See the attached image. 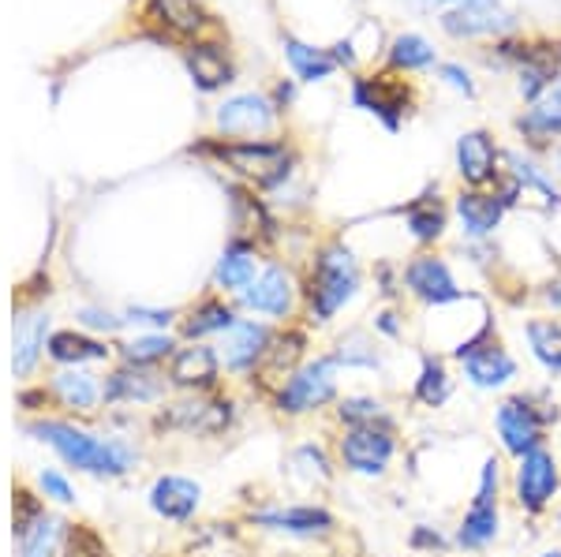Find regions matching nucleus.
<instances>
[{
	"mask_svg": "<svg viewBox=\"0 0 561 557\" xmlns=\"http://www.w3.org/2000/svg\"><path fill=\"white\" fill-rule=\"evenodd\" d=\"M23 434H31L34 442L53 449L65 468H76L79 475H90V479L102 483L128 479L142 464V449L128 434H98V430L65 416L23 419Z\"/></svg>",
	"mask_w": 561,
	"mask_h": 557,
	"instance_id": "nucleus-1",
	"label": "nucleus"
},
{
	"mask_svg": "<svg viewBox=\"0 0 561 557\" xmlns=\"http://www.w3.org/2000/svg\"><path fill=\"white\" fill-rule=\"evenodd\" d=\"M364 281V266L345 240L319 244L304 274V322L311 329H330L359 300Z\"/></svg>",
	"mask_w": 561,
	"mask_h": 557,
	"instance_id": "nucleus-2",
	"label": "nucleus"
},
{
	"mask_svg": "<svg viewBox=\"0 0 561 557\" xmlns=\"http://www.w3.org/2000/svg\"><path fill=\"white\" fill-rule=\"evenodd\" d=\"M491 430L497 453L513 464L542 445H554V430H561V401L550 385L513 390L494 401Z\"/></svg>",
	"mask_w": 561,
	"mask_h": 557,
	"instance_id": "nucleus-3",
	"label": "nucleus"
},
{
	"mask_svg": "<svg viewBox=\"0 0 561 557\" xmlns=\"http://www.w3.org/2000/svg\"><path fill=\"white\" fill-rule=\"evenodd\" d=\"M505 501H510V464L502 453H486L476 468L472 498L454 524L457 554H491L505 535Z\"/></svg>",
	"mask_w": 561,
	"mask_h": 557,
	"instance_id": "nucleus-4",
	"label": "nucleus"
},
{
	"mask_svg": "<svg viewBox=\"0 0 561 557\" xmlns=\"http://www.w3.org/2000/svg\"><path fill=\"white\" fill-rule=\"evenodd\" d=\"M341 393H345V374L322 348L304 367H296L288 379H280L262 401L280 423H307V419L330 416Z\"/></svg>",
	"mask_w": 561,
	"mask_h": 557,
	"instance_id": "nucleus-5",
	"label": "nucleus"
},
{
	"mask_svg": "<svg viewBox=\"0 0 561 557\" xmlns=\"http://www.w3.org/2000/svg\"><path fill=\"white\" fill-rule=\"evenodd\" d=\"M243 524L251 532L285 538V543L300 546H330L341 538V517L333 506H325L319 498H300V501H259L243 513Z\"/></svg>",
	"mask_w": 561,
	"mask_h": 557,
	"instance_id": "nucleus-6",
	"label": "nucleus"
},
{
	"mask_svg": "<svg viewBox=\"0 0 561 557\" xmlns=\"http://www.w3.org/2000/svg\"><path fill=\"white\" fill-rule=\"evenodd\" d=\"M446 356L454 359L460 382L483 397H505L520 382V359L497 334V318H486V326L476 337L460 340Z\"/></svg>",
	"mask_w": 561,
	"mask_h": 557,
	"instance_id": "nucleus-7",
	"label": "nucleus"
},
{
	"mask_svg": "<svg viewBox=\"0 0 561 557\" xmlns=\"http://www.w3.org/2000/svg\"><path fill=\"white\" fill-rule=\"evenodd\" d=\"M240 419V401L232 393H173L150 416L153 434H180L198 442H217Z\"/></svg>",
	"mask_w": 561,
	"mask_h": 557,
	"instance_id": "nucleus-8",
	"label": "nucleus"
},
{
	"mask_svg": "<svg viewBox=\"0 0 561 557\" xmlns=\"http://www.w3.org/2000/svg\"><path fill=\"white\" fill-rule=\"evenodd\" d=\"M333 456L337 468L348 479L359 483H386L397 472V461L404 453L401 427H352L333 430Z\"/></svg>",
	"mask_w": 561,
	"mask_h": 557,
	"instance_id": "nucleus-9",
	"label": "nucleus"
},
{
	"mask_svg": "<svg viewBox=\"0 0 561 557\" xmlns=\"http://www.w3.org/2000/svg\"><path fill=\"white\" fill-rule=\"evenodd\" d=\"M510 506L524 520H547L561 506V453L554 445L510 464Z\"/></svg>",
	"mask_w": 561,
	"mask_h": 557,
	"instance_id": "nucleus-10",
	"label": "nucleus"
},
{
	"mask_svg": "<svg viewBox=\"0 0 561 557\" xmlns=\"http://www.w3.org/2000/svg\"><path fill=\"white\" fill-rule=\"evenodd\" d=\"M237 307L270 326L304 322V277H296V269L285 263H266L255 281L237 295Z\"/></svg>",
	"mask_w": 561,
	"mask_h": 557,
	"instance_id": "nucleus-11",
	"label": "nucleus"
},
{
	"mask_svg": "<svg viewBox=\"0 0 561 557\" xmlns=\"http://www.w3.org/2000/svg\"><path fill=\"white\" fill-rule=\"evenodd\" d=\"M206 154H214L221 165L237 169L240 176H251L259 187H277L293 173L296 158L285 150V142L270 139H237V142H206Z\"/></svg>",
	"mask_w": 561,
	"mask_h": 557,
	"instance_id": "nucleus-12",
	"label": "nucleus"
},
{
	"mask_svg": "<svg viewBox=\"0 0 561 557\" xmlns=\"http://www.w3.org/2000/svg\"><path fill=\"white\" fill-rule=\"evenodd\" d=\"M404 295L423 311H446L465 303V285L457 281L454 266L438 251H420L404 263Z\"/></svg>",
	"mask_w": 561,
	"mask_h": 557,
	"instance_id": "nucleus-13",
	"label": "nucleus"
},
{
	"mask_svg": "<svg viewBox=\"0 0 561 557\" xmlns=\"http://www.w3.org/2000/svg\"><path fill=\"white\" fill-rule=\"evenodd\" d=\"M274 334H277V326H270V322H262V318H248V314H243L237 326L217 340V356H221L225 379L255 382L262 374V367H266Z\"/></svg>",
	"mask_w": 561,
	"mask_h": 557,
	"instance_id": "nucleus-14",
	"label": "nucleus"
},
{
	"mask_svg": "<svg viewBox=\"0 0 561 557\" xmlns=\"http://www.w3.org/2000/svg\"><path fill=\"white\" fill-rule=\"evenodd\" d=\"M203 501H206L203 483L184 472H161L153 475L147 487V509L161 524H173V527L195 524V517L203 513Z\"/></svg>",
	"mask_w": 561,
	"mask_h": 557,
	"instance_id": "nucleus-15",
	"label": "nucleus"
},
{
	"mask_svg": "<svg viewBox=\"0 0 561 557\" xmlns=\"http://www.w3.org/2000/svg\"><path fill=\"white\" fill-rule=\"evenodd\" d=\"M102 393H105V408L158 411L161 404L173 397V385H169L165 371H142V367L116 363L102 379Z\"/></svg>",
	"mask_w": 561,
	"mask_h": 557,
	"instance_id": "nucleus-16",
	"label": "nucleus"
},
{
	"mask_svg": "<svg viewBox=\"0 0 561 557\" xmlns=\"http://www.w3.org/2000/svg\"><path fill=\"white\" fill-rule=\"evenodd\" d=\"M42 385L49 393V411H65V419H94L105 408L102 379L90 367H57Z\"/></svg>",
	"mask_w": 561,
	"mask_h": 557,
	"instance_id": "nucleus-17",
	"label": "nucleus"
},
{
	"mask_svg": "<svg viewBox=\"0 0 561 557\" xmlns=\"http://www.w3.org/2000/svg\"><path fill=\"white\" fill-rule=\"evenodd\" d=\"M165 379L173 393H221L225 367L217 356V345H184L180 340L176 356L169 359Z\"/></svg>",
	"mask_w": 561,
	"mask_h": 557,
	"instance_id": "nucleus-18",
	"label": "nucleus"
},
{
	"mask_svg": "<svg viewBox=\"0 0 561 557\" xmlns=\"http://www.w3.org/2000/svg\"><path fill=\"white\" fill-rule=\"evenodd\" d=\"M460 374L454 367V359L446 352H434V348H423L420 363H415L412 385H409V401L420 411H446L457 397Z\"/></svg>",
	"mask_w": 561,
	"mask_h": 557,
	"instance_id": "nucleus-19",
	"label": "nucleus"
},
{
	"mask_svg": "<svg viewBox=\"0 0 561 557\" xmlns=\"http://www.w3.org/2000/svg\"><path fill=\"white\" fill-rule=\"evenodd\" d=\"M442 8V26L454 38H486V34L513 31V15L497 0H423Z\"/></svg>",
	"mask_w": 561,
	"mask_h": 557,
	"instance_id": "nucleus-20",
	"label": "nucleus"
},
{
	"mask_svg": "<svg viewBox=\"0 0 561 557\" xmlns=\"http://www.w3.org/2000/svg\"><path fill=\"white\" fill-rule=\"evenodd\" d=\"M240 318H243V311L237 307V300L214 292V295L195 300L187 311H180L176 337L184 340V345H217Z\"/></svg>",
	"mask_w": 561,
	"mask_h": 557,
	"instance_id": "nucleus-21",
	"label": "nucleus"
},
{
	"mask_svg": "<svg viewBox=\"0 0 561 557\" xmlns=\"http://www.w3.org/2000/svg\"><path fill=\"white\" fill-rule=\"evenodd\" d=\"M311 356H314V329L307 326V322L277 326L274 345H270V356H266V367H262V374L251 382V390H259L262 397H266L280 379H288V374H293L296 367H304Z\"/></svg>",
	"mask_w": 561,
	"mask_h": 557,
	"instance_id": "nucleus-22",
	"label": "nucleus"
},
{
	"mask_svg": "<svg viewBox=\"0 0 561 557\" xmlns=\"http://www.w3.org/2000/svg\"><path fill=\"white\" fill-rule=\"evenodd\" d=\"M457 176L465 187H494L505 176V154L491 131H465L457 139Z\"/></svg>",
	"mask_w": 561,
	"mask_h": 557,
	"instance_id": "nucleus-23",
	"label": "nucleus"
},
{
	"mask_svg": "<svg viewBox=\"0 0 561 557\" xmlns=\"http://www.w3.org/2000/svg\"><path fill=\"white\" fill-rule=\"evenodd\" d=\"M266 266L262 263V251H259V240L243 236V232H237V236L225 244L221 258L214 263V292L229 295V300H237V295L248 289L251 281L259 277V269Z\"/></svg>",
	"mask_w": 561,
	"mask_h": 557,
	"instance_id": "nucleus-24",
	"label": "nucleus"
},
{
	"mask_svg": "<svg viewBox=\"0 0 561 557\" xmlns=\"http://www.w3.org/2000/svg\"><path fill=\"white\" fill-rule=\"evenodd\" d=\"M510 206L497 199L494 187H460L454 195V218L465 240H494Z\"/></svg>",
	"mask_w": 561,
	"mask_h": 557,
	"instance_id": "nucleus-25",
	"label": "nucleus"
},
{
	"mask_svg": "<svg viewBox=\"0 0 561 557\" xmlns=\"http://www.w3.org/2000/svg\"><path fill=\"white\" fill-rule=\"evenodd\" d=\"M285 472L293 483H300L307 490H325L337 483V456H333L330 438H300L285 456Z\"/></svg>",
	"mask_w": 561,
	"mask_h": 557,
	"instance_id": "nucleus-26",
	"label": "nucleus"
},
{
	"mask_svg": "<svg viewBox=\"0 0 561 557\" xmlns=\"http://www.w3.org/2000/svg\"><path fill=\"white\" fill-rule=\"evenodd\" d=\"M330 359L341 367V374H386L389 352L367 326H348L330 340Z\"/></svg>",
	"mask_w": 561,
	"mask_h": 557,
	"instance_id": "nucleus-27",
	"label": "nucleus"
},
{
	"mask_svg": "<svg viewBox=\"0 0 561 557\" xmlns=\"http://www.w3.org/2000/svg\"><path fill=\"white\" fill-rule=\"evenodd\" d=\"M45 359L53 367H108L116 359V340L94 337L87 329H53L49 345H45Z\"/></svg>",
	"mask_w": 561,
	"mask_h": 557,
	"instance_id": "nucleus-28",
	"label": "nucleus"
},
{
	"mask_svg": "<svg viewBox=\"0 0 561 557\" xmlns=\"http://www.w3.org/2000/svg\"><path fill=\"white\" fill-rule=\"evenodd\" d=\"M352 102H356L359 109L375 113L389 131H397L404 116L412 113V90L404 83H393V79H386V76L356 79V86H352Z\"/></svg>",
	"mask_w": 561,
	"mask_h": 557,
	"instance_id": "nucleus-29",
	"label": "nucleus"
},
{
	"mask_svg": "<svg viewBox=\"0 0 561 557\" xmlns=\"http://www.w3.org/2000/svg\"><path fill=\"white\" fill-rule=\"evenodd\" d=\"M333 430H352V427H401L397 408L382 393L375 390H345L341 401L330 411Z\"/></svg>",
	"mask_w": 561,
	"mask_h": 557,
	"instance_id": "nucleus-30",
	"label": "nucleus"
},
{
	"mask_svg": "<svg viewBox=\"0 0 561 557\" xmlns=\"http://www.w3.org/2000/svg\"><path fill=\"white\" fill-rule=\"evenodd\" d=\"M53 329H49V311H20L15 314V329H12V371L15 379H31L38 371V363L45 359V345H49Z\"/></svg>",
	"mask_w": 561,
	"mask_h": 557,
	"instance_id": "nucleus-31",
	"label": "nucleus"
},
{
	"mask_svg": "<svg viewBox=\"0 0 561 557\" xmlns=\"http://www.w3.org/2000/svg\"><path fill=\"white\" fill-rule=\"evenodd\" d=\"M524 352L550 382H561V318L558 314H528L520 326Z\"/></svg>",
	"mask_w": 561,
	"mask_h": 557,
	"instance_id": "nucleus-32",
	"label": "nucleus"
},
{
	"mask_svg": "<svg viewBox=\"0 0 561 557\" xmlns=\"http://www.w3.org/2000/svg\"><path fill=\"white\" fill-rule=\"evenodd\" d=\"M15 557H71V524L45 509L26 532L15 535Z\"/></svg>",
	"mask_w": 561,
	"mask_h": 557,
	"instance_id": "nucleus-33",
	"label": "nucleus"
},
{
	"mask_svg": "<svg viewBox=\"0 0 561 557\" xmlns=\"http://www.w3.org/2000/svg\"><path fill=\"white\" fill-rule=\"evenodd\" d=\"M401 218H404L409 236L423 251H434V244H438V240L446 236V229H449V210H446V202L438 199V187L415 195V199L401 210Z\"/></svg>",
	"mask_w": 561,
	"mask_h": 557,
	"instance_id": "nucleus-34",
	"label": "nucleus"
},
{
	"mask_svg": "<svg viewBox=\"0 0 561 557\" xmlns=\"http://www.w3.org/2000/svg\"><path fill=\"white\" fill-rule=\"evenodd\" d=\"M517 131L524 135L531 150H550L561 135V79L542 97L531 102V109L517 120Z\"/></svg>",
	"mask_w": 561,
	"mask_h": 557,
	"instance_id": "nucleus-35",
	"label": "nucleus"
},
{
	"mask_svg": "<svg viewBox=\"0 0 561 557\" xmlns=\"http://www.w3.org/2000/svg\"><path fill=\"white\" fill-rule=\"evenodd\" d=\"M277 109L262 94H237L217 109V128L225 135H262L270 131Z\"/></svg>",
	"mask_w": 561,
	"mask_h": 557,
	"instance_id": "nucleus-36",
	"label": "nucleus"
},
{
	"mask_svg": "<svg viewBox=\"0 0 561 557\" xmlns=\"http://www.w3.org/2000/svg\"><path fill=\"white\" fill-rule=\"evenodd\" d=\"M180 337L176 334H131L116 340V363L142 367V371H165L169 359L176 356Z\"/></svg>",
	"mask_w": 561,
	"mask_h": 557,
	"instance_id": "nucleus-37",
	"label": "nucleus"
},
{
	"mask_svg": "<svg viewBox=\"0 0 561 557\" xmlns=\"http://www.w3.org/2000/svg\"><path fill=\"white\" fill-rule=\"evenodd\" d=\"M505 173L517 179L524 195H536V199H542L547 210H561V187L554 184V176H550L539 161L510 150V154H505Z\"/></svg>",
	"mask_w": 561,
	"mask_h": 557,
	"instance_id": "nucleus-38",
	"label": "nucleus"
},
{
	"mask_svg": "<svg viewBox=\"0 0 561 557\" xmlns=\"http://www.w3.org/2000/svg\"><path fill=\"white\" fill-rule=\"evenodd\" d=\"M187 68H192L195 83L203 90H217L232 79V65H229V57H225V49L221 45H210V42L187 49Z\"/></svg>",
	"mask_w": 561,
	"mask_h": 557,
	"instance_id": "nucleus-39",
	"label": "nucleus"
},
{
	"mask_svg": "<svg viewBox=\"0 0 561 557\" xmlns=\"http://www.w3.org/2000/svg\"><path fill=\"white\" fill-rule=\"evenodd\" d=\"M285 53H288V65H293V71L304 79V83H319V79H325L333 68H337V60H333L325 49H311V45H304L296 38H285Z\"/></svg>",
	"mask_w": 561,
	"mask_h": 557,
	"instance_id": "nucleus-40",
	"label": "nucleus"
},
{
	"mask_svg": "<svg viewBox=\"0 0 561 557\" xmlns=\"http://www.w3.org/2000/svg\"><path fill=\"white\" fill-rule=\"evenodd\" d=\"M404 546L420 557H446V554H457L454 546V532H446L442 524H431V520H415L404 535Z\"/></svg>",
	"mask_w": 561,
	"mask_h": 557,
	"instance_id": "nucleus-41",
	"label": "nucleus"
},
{
	"mask_svg": "<svg viewBox=\"0 0 561 557\" xmlns=\"http://www.w3.org/2000/svg\"><path fill=\"white\" fill-rule=\"evenodd\" d=\"M153 12H158L161 23H169L180 34H195L206 26V15L198 8V0H150Z\"/></svg>",
	"mask_w": 561,
	"mask_h": 557,
	"instance_id": "nucleus-42",
	"label": "nucleus"
},
{
	"mask_svg": "<svg viewBox=\"0 0 561 557\" xmlns=\"http://www.w3.org/2000/svg\"><path fill=\"white\" fill-rule=\"evenodd\" d=\"M124 322L135 326V334H176L180 311L173 307H147V303H131L124 307Z\"/></svg>",
	"mask_w": 561,
	"mask_h": 557,
	"instance_id": "nucleus-43",
	"label": "nucleus"
},
{
	"mask_svg": "<svg viewBox=\"0 0 561 557\" xmlns=\"http://www.w3.org/2000/svg\"><path fill=\"white\" fill-rule=\"evenodd\" d=\"M76 326L94 337L116 340V334L128 329V322H124V311H108V307H98V303H87V307L76 311Z\"/></svg>",
	"mask_w": 561,
	"mask_h": 557,
	"instance_id": "nucleus-44",
	"label": "nucleus"
},
{
	"mask_svg": "<svg viewBox=\"0 0 561 557\" xmlns=\"http://www.w3.org/2000/svg\"><path fill=\"white\" fill-rule=\"evenodd\" d=\"M367 329L375 334L382 345H401L404 334H409V318H404L401 303H382V307L370 311Z\"/></svg>",
	"mask_w": 561,
	"mask_h": 557,
	"instance_id": "nucleus-45",
	"label": "nucleus"
},
{
	"mask_svg": "<svg viewBox=\"0 0 561 557\" xmlns=\"http://www.w3.org/2000/svg\"><path fill=\"white\" fill-rule=\"evenodd\" d=\"M34 490H38L42 498L49 501V506H60V509L76 506V501H79L76 483H71L60 468H42L38 475H34Z\"/></svg>",
	"mask_w": 561,
	"mask_h": 557,
	"instance_id": "nucleus-46",
	"label": "nucleus"
},
{
	"mask_svg": "<svg viewBox=\"0 0 561 557\" xmlns=\"http://www.w3.org/2000/svg\"><path fill=\"white\" fill-rule=\"evenodd\" d=\"M393 68H404V71H415V68H427L434 65V49L427 45V38H420V34H401V38L393 42Z\"/></svg>",
	"mask_w": 561,
	"mask_h": 557,
	"instance_id": "nucleus-47",
	"label": "nucleus"
},
{
	"mask_svg": "<svg viewBox=\"0 0 561 557\" xmlns=\"http://www.w3.org/2000/svg\"><path fill=\"white\" fill-rule=\"evenodd\" d=\"M375 292L382 303H397L404 295V266L378 263L375 266Z\"/></svg>",
	"mask_w": 561,
	"mask_h": 557,
	"instance_id": "nucleus-48",
	"label": "nucleus"
},
{
	"mask_svg": "<svg viewBox=\"0 0 561 557\" xmlns=\"http://www.w3.org/2000/svg\"><path fill=\"white\" fill-rule=\"evenodd\" d=\"M539 303L547 307V314H558L561 318V277H554V281H547L539 289Z\"/></svg>",
	"mask_w": 561,
	"mask_h": 557,
	"instance_id": "nucleus-49",
	"label": "nucleus"
},
{
	"mask_svg": "<svg viewBox=\"0 0 561 557\" xmlns=\"http://www.w3.org/2000/svg\"><path fill=\"white\" fill-rule=\"evenodd\" d=\"M442 76L449 79V83H454L457 90H465V94H472V79H468V71L465 68H457V65H442Z\"/></svg>",
	"mask_w": 561,
	"mask_h": 557,
	"instance_id": "nucleus-50",
	"label": "nucleus"
},
{
	"mask_svg": "<svg viewBox=\"0 0 561 557\" xmlns=\"http://www.w3.org/2000/svg\"><path fill=\"white\" fill-rule=\"evenodd\" d=\"M337 65H352V45L348 42H341V45H333V53H330Z\"/></svg>",
	"mask_w": 561,
	"mask_h": 557,
	"instance_id": "nucleus-51",
	"label": "nucleus"
},
{
	"mask_svg": "<svg viewBox=\"0 0 561 557\" xmlns=\"http://www.w3.org/2000/svg\"><path fill=\"white\" fill-rule=\"evenodd\" d=\"M536 557H561V543H550V546H542V550Z\"/></svg>",
	"mask_w": 561,
	"mask_h": 557,
	"instance_id": "nucleus-52",
	"label": "nucleus"
},
{
	"mask_svg": "<svg viewBox=\"0 0 561 557\" xmlns=\"http://www.w3.org/2000/svg\"><path fill=\"white\" fill-rule=\"evenodd\" d=\"M550 520H554V535L561 538V506L554 509V513H550Z\"/></svg>",
	"mask_w": 561,
	"mask_h": 557,
	"instance_id": "nucleus-53",
	"label": "nucleus"
},
{
	"mask_svg": "<svg viewBox=\"0 0 561 557\" xmlns=\"http://www.w3.org/2000/svg\"><path fill=\"white\" fill-rule=\"evenodd\" d=\"M554 169H558V176H561V150H558V154H554Z\"/></svg>",
	"mask_w": 561,
	"mask_h": 557,
	"instance_id": "nucleus-54",
	"label": "nucleus"
}]
</instances>
